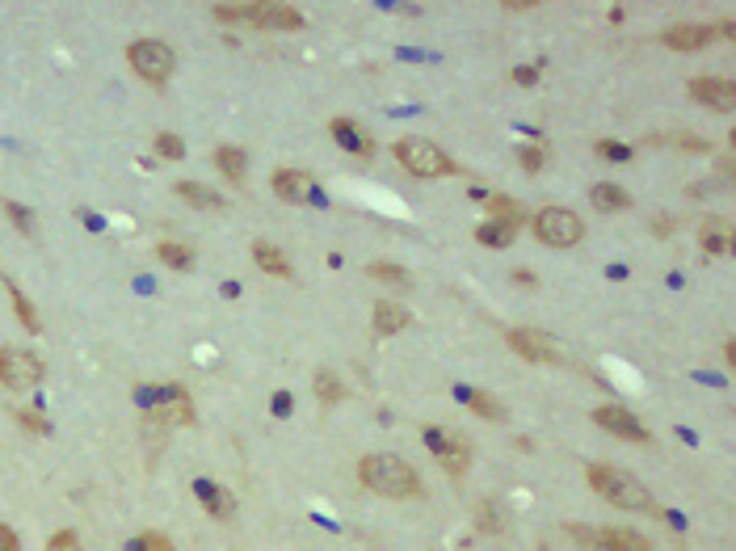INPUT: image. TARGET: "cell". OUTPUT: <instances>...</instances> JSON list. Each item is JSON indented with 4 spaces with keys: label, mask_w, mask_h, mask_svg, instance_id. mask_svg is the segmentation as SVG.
<instances>
[{
    "label": "cell",
    "mask_w": 736,
    "mask_h": 551,
    "mask_svg": "<svg viewBox=\"0 0 736 551\" xmlns=\"http://www.w3.org/2000/svg\"><path fill=\"white\" fill-rule=\"evenodd\" d=\"M270 186H274V194L282 202H291V207H303V202L312 198V177L303 173V169H278L270 177Z\"/></svg>",
    "instance_id": "cell-14"
},
{
    "label": "cell",
    "mask_w": 736,
    "mask_h": 551,
    "mask_svg": "<svg viewBox=\"0 0 736 551\" xmlns=\"http://www.w3.org/2000/svg\"><path fill=\"white\" fill-rule=\"evenodd\" d=\"M690 97L699 101L707 110H720V114H732L736 110V85L724 76H694L690 80Z\"/></svg>",
    "instance_id": "cell-11"
},
{
    "label": "cell",
    "mask_w": 736,
    "mask_h": 551,
    "mask_svg": "<svg viewBox=\"0 0 736 551\" xmlns=\"http://www.w3.org/2000/svg\"><path fill=\"white\" fill-rule=\"evenodd\" d=\"M0 551H22V539H17V530L0 522Z\"/></svg>",
    "instance_id": "cell-39"
},
{
    "label": "cell",
    "mask_w": 736,
    "mask_h": 551,
    "mask_svg": "<svg viewBox=\"0 0 736 551\" xmlns=\"http://www.w3.org/2000/svg\"><path fill=\"white\" fill-rule=\"evenodd\" d=\"M699 240H703L707 253H728L732 249V236H728V228H724L720 219H707L703 228H699Z\"/></svg>",
    "instance_id": "cell-29"
},
{
    "label": "cell",
    "mask_w": 736,
    "mask_h": 551,
    "mask_svg": "<svg viewBox=\"0 0 736 551\" xmlns=\"http://www.w3.org/2000/svg\"><path fill=\"white\" fill-rule=\"evenodd\" d=\"M152 144H156V156H165V160H181V156H186V139L173 135V131H160Z\"/></svg>",
    "instance_id": "cell-32"
},
{
    "label": "cell",
    "mask_w": 736,
    "mask_h": 551,
    "mask_svg": "<svg viewBox=\"0 0 736 551\" xmlns=\"http://www.w3.org/2000/svg\"><path fill=\"white\" fill-rule=\"evenodd\" d=\"M505 345L514 350L518 358L526 362H539V366H564V350L551 337L535 333V329H509L505 333Z\"/></svg>",
    "instance_id": "cell-7"
},
{
    "label": "cell",
    "mask_w": 736,
    "mask_h": 551,
    "mask_svg": "<svg viewBox=\"0 0 736 551\" xmlns=\"http://www.w3.org/2000/svg\"><path fill=\"white\" fill-rule=\"evenodd\" d=\"M249 26H257V30H303V13L295 5H249Z\"/></svg>",
    "instance_id": "cell-12"
},
{
    "label": "cell",
    "mask_w": 736,
    "mask_h": 551,
    "mask_svg": "<svg viewBox=\"0 0 736 551\" xmlns=\"http://www.w3.org/2000/svg\"><path fill=\"white\" fill-rule=\"evenodd\" d=\"M215 169L228 177V181H244V177H249V156H244V148L223 144V148L215 152Z\"/></svg>",
    "instance_id": "cell-24"
},
{
    "label": "cell",
    "mask_w": 736,
    "mask_h": 551,
    "mask_svg": "<svg viewBox=\"0 0 736 551\" xmlns=\"http://www.w3.org/2000/svg\"><path fill=\"white\" fill-rule=\"evenodd\" d=\"M598 156H602V160H619V165H623V160H631L636 152H631L627 144H619V139H602V144H598Z\"/></svg>",
    "instance_id": "cell-35"
},
{
    "label": "cell",
    "mask_w": 736,
    "mask_h": 551,
    "mask_svg": "<svg viewBox=\"0 0 736 551\" xmlns=\"http://www.w3.org/2000/svg\"><path fill=\"white\" fill-rule=\"evenodd\" d=\"M661 43L669 51H703L715 43V26H669L661 34Z\"/></svg>",
    "instance_id": "cell-16"
},
{
    "label": "cell",
    "mask_w": 736,
    "mask_h": 551,
    "mask_svg": "<svg viewBox=\"0 0 736 551\" xmlns=\"http://www.w3.org/2000/svg\"><path fill=\"white\" fill-rule=\"evenodd\" d=\"M530 232H535V240L547 244V249H572V244L585 240V223L568 207H539L535 219H530Z\"/></svg>",
    "instance_id": "cell-4"
},
{
    "label": "cell",
    "mask_w": 736,
    "mask_h": 551,
    "mask_svg": "<svg viewBox=\"0 0 736 551\" xmlns=\"http://www.w3.org/2000/svg\"><path fill=\"white\" fill-rule=\"evenodd\" d=\"M127 64L135 68L139 80H148L152 89H160L173 76L177 55H173L169 43H160V38H135V43L127 47Z\"/></svg>",
    "instance_id": "cell-5"
},
{
    "label": "cell",
    "mask_w": 736,
    "mask_h": 551,
    "mask_svg": "<svg viewBox=\"0 0 736 551\" xmlns=\"http://www.w3.org/2000/svg\"><path fill=\"white\" fill-rule=\"evenodd\" d=\"M501 9L505 13H526V9H539V0H505Z\"/></svg>",
    "instance_id": "cell-42"
},
{
    "label": "cell",
    "mask_w": 736,
    "mask_h": 551,
    "mask_svg": "<svg viewBox=\"0 0 736 551\" xmlns=\"http://www.w3.org/2000/svg\"><path fill=\"white\" fill-rule=\"evenodd\" d=\"M484 202H488V215L501 219V223H514V228H518V223L526 219L522 202H518V198H509V194H488Z\"/></svg>",
    "instance_id": "cell-26"
},
{
    "label": "cell",
    "mask_w": 736,
    "mask_h": 551,
    "mask_svg": "<svg viewBox=\"0 0 736 551\" xmlns=\"http://www.w3.org/2000/svg\"><path fill=\"white\" fill-rule=\"evenodd\" d=\"M274 413H278V417L291 413V396H286V392H278V396H274Z\"/></svg>",
    "instance_id": "cell-43"
},
{
    "label": "cell",
    "mask_w": 736,
    "mask_h": 551,
    "mask_svg": "<svg viewBox=\"0 0 736 551\" xmlns=\"http://www.w3.org/2000/svg\"><path fill=\"white\" fill-rule=\"evenodd\" d=\"M47 375V366L38 354L30 350H17V345H5L0 350V387H9V392H26V387H38Z\"/></svg>",
    "instance_id": "cell-6"
},
{
    "label": "cell",
    "mask_w": 736,
    "mask_h": 551,
    "mask_svg": "<svg viewBox=\"0 0 736 551\" xmlns=\"http://www.w3.org/2000/svg\"><path fill=\"white\" fill-rule=\"evenodd\" d=\"M152 413L165 425H194V400H190V392L181 383H165V387H156Z\"/></svg>",
    "instance_id": "cell-10"
},
{
    "label": "cell",
    "mask_w": 736,
    "mask_h": 551,
    "mask_svg": "<svg viewBox=\"0 0 736 551\" xmlns=\"http://www.w3.org/2000/svg\"><path fill=\"white\" fill-rule=\"evenodd\" d=\"M652 228H657V236H669V232H673V223H669V219H657Z\"/></svg>",
    "instance_id": "cell-44"
},
{
    "label": "cell",
    "mask_w": 736,
    "mask_h": 551,
    "mask_svg": "<svg viewBox=\"0 0 736 551\" xmlns=\"http://www.w3.org/2000/svg\"><path fill=\"white\" fill-rule=\"evenodd\" d=\"M476 240L484 244V249H509V244L518 240V228L514 223H501V219H488L476 228Z\"/></svg>",
    "instance_id": "cell-23"
},
{
    "label": "cell",
    "mask_w": 736,
    "mask_h": 551,
    "mask_svg": "<svg viewBox=\"0 0 736 551\" xmlns=\"http://www.w3.org/2000/svg\"><path fill=\"white\" fill-rule=\"evenodd\" d=\"M253 261H257V270L261 274H274V278H295V265H291V257H286L278 244H270V240H253Z\"/></svg>",
    "instance_id": "cell-18"
},
{
    "label": "cell",
    "mask_w": 736,
    "mask_h": 551,
    "mask_svg": "<svg viewBox=\"0 0 736 551\" xmlns=\"http://www.w3.org/2000/svg\"><path fill=\"white\" fill-rule=\"evenodd\" d=\"M13 417H17V421H22V425H26V430H34V434H51V425H47L43 417H38V413H30V408H22V413H13Z\"/></svg>",
    "instance_id": "cell-38"
},
{
    "label": "cell",
    "mask_w": 736,
    "mask_h": 551,
    "mask_svg": "<svg viewBox=\"0 0 736 551\" xmlns=\"http://www.w3.org/2000/svg\"><path fill=\"white\" fill-rule=\"evenodd\" d=\"M143 539H148V547H152V551H177V547H173L165 535H156V530H148V535H143Z\"/></svg>",
    "instance_id": "cell-41"
},
{
    "label": "cell",
    "mask_w": 736,
    "mask_h": 551,
    "mask_svg": "<svg viewBox=\"0 0 736 551\" xmlns=\"http://www.w3.org/2000/svg\"><path fill=\"white\" fill-rule=\"evenodd\" d=\"M358 480H362L366 488H371V493L392 497V501L421 497V493H425V484H421V476H417V467H413V463H404L400 455H387V451L366 455V459L358 463Z\"/></svg>",
    "instance_id": "cell-2"
},
{
    "label": "cell",
    "mask_w": 736,
    "mask_h": 551,
    "mask_svg": "<svg viewBox=\"0 0 736 551\" xmlns=\"http://www.w3.org/2000/svg\"><path fill=\"white\" fill-rule=\"evenodd\" d=\"M0 211H5V215H9V223H13V228H17V232H22V236H34V215H30L26 207H22V202H13V198H5V202H0Z\"/></svg>",
    "instance_id": "cell-31"
},
{
    "label": "cell",
    "mask_w": 736,
    "mask_h": 551,
    "mask_svg": "<svg viewBox=\"0 0 736 551\" xmlns=\"http://www.w3.org/2000/svg\"><path fill=\"white\" fill-rule=\"evenodd\" d=\"M316 400L324 404V408H333V404H341L345 400V387H341V379L333 375V371H316Z\"/></svg>",
    "instance_id": "cell-30"
},
{
    "label": "cell",
    "mask_w": 736,
    "mask_h": 551,
    "mask_svg": "<svg viewBox=\"0 0 736 551\" xmlns=\"http://www.w3.org/2000/svg\"><path fill=\"white\" fill-rule=\"evenodd\" d=\"M194 497L207 505V514L215 518V522H232V514H236V497L228 493L223 484H215V480H194Z\"/></svg>",
    "instance_id": "cell-13"
},
{
    "label": "cell",
    "mask_w": 736,
    "mask_h": 551,
    "mask_svg": "<svg viewBox=\"0 0 736 551\" xmlns=\"http://www.w3.org/2000/svg\"><path fill=\"white\" fill-rule=\"evenodd\" d=\"M366 278H371V282H383V287H408V270H404V265H392V261L366 265Z\"/></svg>",
    "instance_id": "cell-28"
},
{
    "label": "cell",
    "mask_w": 736,
    "mask_h": 551,
    "mask_svg": "<svg viewBox=\"0 0 736 551\" xmlns=\"http://www.w3.org/2000/svg\"><path fill=\"white\" fill-rule=\"evenodd\" d=\"M589 488H594L598 497H606L615 509H627V514H657L652 488L640 484V476H631L627 467H615V463H589Z\"/></svg>",
    "instance_id": "cell-1"
},
{
    "label": "cell",
    "mask_w": 736,
    "mask_h": 551,
    "mask_svg": "<svg viewBox=\"0 0 736 551\" xmlns=\"http://www.w3.org/2000/svg\"><path fill=\"white\" fill-rule=\"evenodd\" d=\"M408 324H413L408 308H400V303H392V299L375 303V316H371L375 337H396V333H404V329H408Z\"/></svg>",
    "instance_id": "cell-17"
},
{
    "label": "cell",
    "mask_w": 736,
    "mask_h": 551,
    "mask_svg": "<svg viewBox=\"0 0 736 551\" xmlns=\"http://www.w3.org/2000/svg\"><path fill=\"white\" fill-rule=\"evenodd\" d=\"M589 202H594V211L615 215V211H627V207H631V194H627V190H619L615 181H602V186L589 190Z\"/></svg>",
    "instance_id": "cell-21"
},
{
    "label": "cell",
    "mask_w": 736,
    "mask_h": 551,
    "mask_svg": "<svg viewBox=\"0 0 736 551\" xmlns=\"http://www.w3.org/2000/svg\"><path fill=\"white\" fill-rule=\"evenodd\" d=\"M598 547L602 551H652V543L631 526H606L598 535Z\"/></svg>",
    "instance_id": "cell-19"
},
{
    "label": "cell",
    "mask_w": 736,
    "mask_h": 551,
    "mask_svg": "<svg viewBox=\"0 0 736 551\" xmlns=\"http://www.w3.org/2000/svg\"><path fill=\"white\" fill-rule=\"evenodd\" d=\"M518 160H522V169H526V173H539V169L547 165V156H543L539 148H518Z\"/></svg>",
    "instance_id": "cell-37"
},
{
    "label": "cell",
    "mask_w": 736,
    "mask_h": 551,
    "mask_svg": "<svg viewBox=\"0 0 736 551\" xmlns=\"http://www.w3.org/2000/svg\"><path fill=\"white\" fill-rule=\"evenodd\" d=\"M47 551H85V547H80V535H76V530H55L51 543H47Z\"/></svg>",
    "instance_id": "cell-36"
},
{
    "label": "cell",
    "mask_w": 736,
    "mask_h": 551,
    "mask_svg": "<svg viewBox=\"0 0 736 551\" xmlns=\"http://www.w3.org/2000/svg\"><path fill=\"white\" fill-rule=\"evenodd\" d=\"M594 425H598V430H606V434L623 438V442H636V446H648V442H652V434L644 430V421H640L636 413H627L623 404H602V408H594Z\"/></svg>",
    "instance_id": "cell-9"
},
{
    "label": "cell",
    "mask_w": 736,
    "mask_h": 551,
    "mask_svg": "<svg viewBox=\"0 0 736 551\" xmlns=\"http://www.w3.org/2000/svg\"><path fill=\"white\" fill-rule=\"evenodd\" d=\"M425 446L438 455V463L446 467V476H467V467H472V442H467V438H455V434L434 430V425H429Z\"/></svg>",
    "instance_id": "cell-8"
},
{
    "label": "cell",
    "mask_w": 736,
    "mask_h": 551,
    "mask_svg": "<svg viewBox=\"0 0 736 551\" xmlns=\"http://www.w3.org/2000/svg\"><path fill=\"white\" fill-rule=\"evenodd\" d=\"M392 152H396L400 165H404L408 173H413V177H421V181L451 177V173L459 169L455 160L446 156V148H438L434 139H425V135H404V139H396Z\"/></svg>",
    "instance_id": "cell-3"
},
{
    "label": "cell",
    "mask_w": 736,
    "mask_h": 551,
    "mask_svg": "<svg viewBox=\"0 0 736 551\" xmlns=\"http://www.w3.org/2000/svg\"><path fill=\"white\" fill-rule=\"evenodd\" d=\"M476 522H480V530H501V526H505V522H501V509H497L493 501H480Z\"/></svg>",
    "instance_id": "cell-34"
},
{
    "label": "cell",
    "mask_w": 736,
    "mask_h": 551,
    "mask_svg": "<svg viewBox=\"0 0 736 551\" xmlns=\"http://www.w3.org/2000/svg\"><path fill=\"white\" fill-rule=\"evenodd\" d=\"M0 282H5V291H9V299H13V312H17V320H22V329L38 337V333H43V320H38V312H34V303L26 299V291L17 287L9 274H0Z\"/></svg>",
    "instance_id": "cell-20"
},
{
    "label": "cell",
    "mask_w": 736,
    "mask_h": 551,
    "mask_svg": "<svg viewBox=\"0 0 736 551\" xmlns=\"http://www.w3.org/2000/svg\"><path fill=\"white\" fill-rule=\"evenodd\" d=\"M467 408H472L476 417H484V421H505V404L497 400V396H488V392H472V387H459L455 392Z\"/></svg>",
    "instance_id": "cell-22"
},
{
    "label": "cell",
    "mask_w": 736,
    "mask_h": 551,
    "mask_svg": "<svg viewBox=\"0 0 736 551\" xmlns=\"http://www.w3.org/2000/svg\"><path fill=\"white\" fill-rule=\"evenodd\" d=\"M514 80H518V85H535V80H539V68L522 64V68H514Z\"/></svg>",
    "instance_id": "cell-40"
},
{
    "label": "cell",
    "mask_w": 736,
    "mask_h": 551,
    "mask_svg": "<svg viewBox=\"0 0 736 551\" xmlns=\"http://www.w3.org/2000/svg\"><path fill=\"white\" fill-rule=\"evenodd\" d=\"M211 13L223 26H249V5H215Z\"/></svg>",
    "instance_id": "cell-33"
},
{
    "label": "cell",
    "mask_w": 736,
    "mask_h": 551,
    "mask_svg": "<svg viewBox=\"0 0 736 551\" xmlns=\"http://www.w3.org/2000/svg\"><path fill=\"white\" fill-rule=\"evenodd\" d=\"M156 257L165 261L169 270H181V274H186V270H194V249H190V244L165 240V244H160V249H156Z\"/></svg>",
    "instance_id": "cell-27"
},
{
    "label": "cell",
    "mask_w": 736,
    "mask_h": 551,
    "mask_svg": "<svg viewBox=\"0 0 736 551\" xmlns=\"http://www.w3.org/2000/svg\"><path fill=\"white\" fill-rule=\"evenodd\" d=\"M177 194L198 211H219L223 207V194H215L211 186H198V181H177Z\"/></svg>",
    "instance_id": "cell-25"
},
{
    "label": "cell",
    "mask_w": 736,
    "mask_h": 551,
    "mask_svg": "<svg viewBox=\"0 0 736 551\" xmlns=\"http://www.w3.org/2000/svg\"><path fill=\"white\" fill-rule=\"evenodd\" d=\"M329 131H333V139H337V144L350 152V156H375V139L366 135L354 118H333Z\"/></svg>",
    "instance_id": "cell-15"
}]
</instances>
